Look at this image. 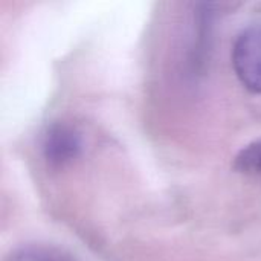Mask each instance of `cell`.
I'll return each mask as SVG.
<instances>
[{"instance_id": "obj_4", "label": "cell", "mask_w": 261, "mask_h": 261, "mask_svg": "<svg viewBox=\"0 0 261 261\" xmlns=\"http://www.w3.org/2000/svg\"><path fill=\"white\" fill-rule=\"evenodd\" d=\"M232 168L239 174L261 180V139L252 141L237 153Z\"/></svg>"}, {"instance_id": "obj_3", "label": "cell", "mask_w": 261, "mask_h": 261, "mask_svg": "<svg viewBox=\"0 0 261 261\" xmlns=\"http://www.w3.org/2000/svg\"><path fill=\"white\" fill-rule=\"evenodd\" d=\"M3 261H76L70 252L54 245H24L14 249Z\"/></svg>"}, {"instance_id": "obj_2", "label": "cell", "mask_w": 261, "mask_h": 261, "mask_svg": "<svg viewBox=\"0 0 261 261\" xmlns=\"http://www.w3.org/2000/svg\"><path fill=\"white\" fill-rule=\"evenodd\" d=\"M83 151V136L70 124H52L43 139V156L50 167H64L78 159Z\"/></svg>"}, {"instance_id": "obj_1", "label": "cell", "mask_w": 261, "mask_h": 261, "mask_svg": "<svg viewBox=\"0 0 261 261\" xmlns=\"http://www.w3.org/2000/svg\"><path fill=\"white\" fill-rule=\"evenodd\" d=\"M232 66L248 90L261 93V26H251L239 34L232 46Z\"/></svg>"}]
</instances>
